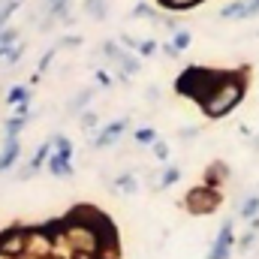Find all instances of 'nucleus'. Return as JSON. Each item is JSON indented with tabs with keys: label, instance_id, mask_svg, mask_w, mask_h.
Listing matches in <instances>:
<instances>
[{
	"label": "nucleus",
	"instance_id": "f257e3e1",
	"mask_svg": "<svg viewBox=\"0 0 259 259\" xmlns=\"http://www.w3.org/2000/svg\"><path fill=\"white\" fill-rule=\"evenodd\" d=\"M244 91H247V66L241 69H232V72H220L214 91L202 100V115L211 118V121H220L226 118L241 100H244Z\"/></svg>",
	"mask_w": 259,
	"mask_h": 259
},
{
	"label": "nucleus",
	"instance_id": "f03ea898",
	"mask_svg": "<svg viewBox=\"0 0 259 259\" xmlns=\"http://www.w3.org/2000/svg\"><path fill=\"white\" fill-rule=\"evenodd\" d=\"M217 78H220V69H205V66H187L181 75H178V81H175V91L181 94V97H187V100H193L196 106H202V100L214 91V84H217Z\"/></svg>",
	"mask_w": 259,
	"mask_h": 259
},
{
	"label": "nucleus",
	"instance_id": "7ed1b4c3",
	"mask_svg": "<svg viewBox=\"0 0 259 259\" xmlns=\"http://www.w3.org/2000/svg\"><path fill=\"white\" fill-rule=\"evenodd\" d=\"M184 208L190 214H214L220 208V190H214L208 184L190 187V193L184 196Z\"/></svg>",
	"mask_w": 259,
	"mask_h": 259
},
{
	"label": "nucleus",
	"instance_id": "20e7f679",
	"mask_svg": "<svg viewBox=\"0 0 259 259\" xmlns=\"http://www.w3.org/2000/svg\"><path fill=\"white\" fill-rule=\"evenodd\" d=\"M27 241H30V232L12 226V229L0 232V253L9 259H24L27 256Z\"/></svg>",
	"mask_w": 259,
	"mask_h": 259
},
{
	"label": "nucleus",
	"instance_id": "39448f33",
	"mask_svg": "<svg viewBox=\"0 0 259 259\" xmlns=\"http://www.w3.org/2000/svg\"><path fill=\"white\" fill-rule=\"evenodd\" d=\"M232 244H235V220L226 217L220 232H217V238H214V244H211V250H208V259H229Z\"/></svg>",
	"mask_w": 259,
	"mask_h": 259
},
{
	"label": "nucleus",
	"instance_id": "423d86ee",
	"mask_svg": "<svg viewBox=\"0 0 259 259\" xmlns=\"http://www.w3.org/2000/svg\"><path fill=\"white\" fill-rule=\"evenodd\" d=\"M130 118H121V121H112V124H106V127L97 133V139H94V148H106V145H115L118 139H121V133L127 130Z\"/></svg>",
	"mask_w": 259,
	"mask_h": 259
},
{
	"label": "nucleus",
	"instance_id": "0eeeda50",
	"mask_svg": "<svg viewBox=\"0 0 259 259\" xmlns=\"http://www.w3.org/2000/svg\"><path fill=\"white\" fill-rule=\"evenodd\" d=\"M103 52H106V58H112L115 64L121 66V69H124L127 75H133V72H139V61H136L133 55H127L124 49H118L115 42H106V46H103Z\"/></svg>",
	"mask_w": 259,
	"mask_h": 259
},
{
	"label": "nucleus",
	"instance_id": "6e6552de",
	"mask_svg": "<svg viewBox=\"0 0 259 259\" xmlns=\"http://www.w3.org/2000/svg\"><path fill=\"white\" fill-rule=\"evenodd\" d=\"M18 154H21V142H18V136H6L3 151H0V172L12 169V166H15V160H18Z\"/></svg>",
	"mask_w": 259,
	"mask_h": 259
},
{
	"label": "nucleus",
	"instance_id": "1a4fd4ad",
	"mask_svg": "<svg viewBox=\"0 0 259 259\" xmlns=\"http://www.w3.org/2000/svg\"><path fill=\"white\" fill-rule=\"evenodd\" d=\"M226 178H229V166L217 160V163H211V166L205 169L202 184H208V187H214V190H217V187H223V184H226Z\"/></svg>",
	"mask_w": 259,
	"mask_h": 259
},
{
	"label": "nucleus",
	"instance_id": "9d476101",
	"mask_svg": "<svg viewBox=\"0 0 259 259\" xmlns=\"http://www.w3.org/2000/svg\"><path fill=\"white\" fill-rule=\"evenodd\" d=\"M72 157H64V154H58V151H52V157H49V172L55 175V178H66V175H72V163H69Z\"/></svg>",
	"mask_w": 259,
	"mask_h": 259
},
{
	"label": "nucleus",
	"instance_id": "9b49d317",
	"mask_svg": "<svg viewBox=\"0 0 259 259\" xmlns=\"http://www.w3.org/2000/svg\"><path fill=\"white\" fill-rule=\"evenodd\" d=\"M247 3L250 0H235L220 9V18H247Z\"/></svg>",
	"mask_w": 259,
	"mask_h": 259
},
{
	"label": "nucleus",
	"instance_id": "f8f14e48",
	"mask_svg": "<svg viewBox=\"0 0 259 259\" xmlns=\"http://www.w3.org/2000/svg\"><path fill=\"white\" fill-rule=\"evenodd\" d=\"M52 151H55V148H52V142H46V145H39V151H36V154L30 157V169H27L24 175H30V172H36V169H39L42 163H49V157H52Z\"/></svg>",
	"mask_w": 259,
	"mask_h": 259
},
{
	"label": "nucleus",
	"instance_id": "ddd939ff",
	"mask_svg": "<svg viewBox=\"0 0 259 259\" xmlns=\"http://www.w3.org/2000/svg\"><path fill=\"white\" fill-rule=\"evenodd\" d=\"M124 46H127V49H136L142 58H148V55L157 52V42H154V39H124Z\"/></svg>",
	"mask_w": 259,
	"mask_h": 259
},
{
	"label": "nucleus",
	"instance_id": "4468645a",
	"mask_svg": "<svg viewBox=\"0 0 259 259\" xmlns=\"http://www.w3.org/2000/svg\"><path fill=\"white\" fill-rule=\"evenodd\" d=\"M241 217H247V220H256L259 217V193L247 196V199L241 202Z\"/></svg>",
	"mask_w": 259,
	"mask_h": 259
},
{
	"label": "nucleus",
	"instance_id": "2eb2a0df",
	"mask_svg": "<svg viewBox=\"0 0 259 259\" xmlns=\"http://www.w3.org/2000/svg\"><path fill=\"white\" fill-rule=\"evenodd\" d=\"M27 97H30V88L27 84H18V88H12L6 94V103L9 106H21V103H27Z\"/></svg>",
	"mask_w": 259,
	"mask_h": 259
},
{
	"label": "nucleus",
	"instance_id": "dca6fc26",
	"mask_svg": "<svg viewBox=\"0 0 259 259\" xmlns=\"http://www.w3.org/2000/svg\"><path fill=\"white\" fill-rule=\"evenodd\" d=\"M178 178H181V169H178V166H166V169H163V175H160V181H157V187H160V190H166V187H172Z\"/></svg>",
	"mask_w": 259,
	"mask_h": 259
},
{
	"label": "nucleus",
	"instance_id": "f3484780",
	"mask_svg": "<svg viewBox=\"0 0 259 259\" xmlns=\"http://www.w3.org/2000/svg\"><path fill=\"white\" fill-rule=\"evenodd\" d=\"M84 12H91L94 18H106L109 6H106V0H84Z\"/></svg>",
	"mask_w": 259,
	"mask_h": 259
},
{
	"label": "nucleus",
	"instance_id": "a211bd4d",
	"mask_svg": "<svg viewBox=\"0 0 259 259\" xmlns=\"http://www.w3.org/2000/svg\"><path fill=\"white\" fill-rule=\"evenodd\" d=\"M136 145H154L157 142V130L154 127H142V130H136Z\"/></svg>",
	"mask_w": 259,
	"mask_h": 259
},
{
	"label": "nucleus",
	"instance_id": "6ab92c4d",
	"mask_svg": "<svg viewBox=\"0 0 259 259\" xmlns=\"http://www.w3.org/2000/svg\"><path fill=\"white\" fill-rule=\"evenodd\" d=\"M27 124V115H12L9 121H6V136H18V130Z\"/></svg>",
	"mask_w": 259,
	"mask_h": 259
},
{
	"label": "nucleus",
	"instance_id": "aec40b11",
	"mask_svg": "<svg viewBox=\"0 0 259 259\" xmlns=\"http://www.w3.org/2000/svg\"><path fill=\"white\" fill-rule=\"evenodd\" d=\"M202 0H166L163 6L166 9H178V12H184V9H193V6H199Z\"/></svg>",
	"mask_w": 259,
	"mask_h": 259
},
{
	"label": "nucleus",
	"instance_id": "412c9836",
	"mask_svg": "<svg viewBox=\"0 0 259 259\" xmlns=\"http://www.w3.org/2000/svg\"><path fill=\"white\" fill-rule=\"evenodd\" d=\"M190 39H193V36H190V30H178V33H175V39H172V46H175L178 52H184V49L190 46Z\"/></svg>",
	"mask_w": 259,
	"mask_h": 259
},
{
	"label": "nucleus",
	"instance_id": "4be33fe9",
	"mask_svg": "<svg viewBox=\"0 0 259 259\" xmlns=\"http://www.w3.org/2000/svg\"><path fill=\"white\" fill-rule=\"evenodd\" d=\"M115 187H118V190H127V193H133V190H136V175H121V178L115 181Z\"/></svg>",
	"mask_w": 259,
	"mask_h": 259
},
{
	"label": "nucleus",
	"instance_id": "5701e85b",
	"mask_svg": "<svg viewBox=\"0 0 259 259\" xmlns=\"http://www.w3.org/2000/svg\"><path fill=\"white\" fill-rule=\"evenodd\" d=\"M55 151H58V154H64V157H72V145H69V139H66V136H58V139H55Z\"/></svg>",
	"mask_w": 259,
	"mask_h": 259
},
{
	"label": "nucleus",
	"instance_id": "b1692460",
	"mask_svg": "<svg viewBox=\"0 0 259 259\" xmlns=\"http://www.w3.org/2000/svg\"><path fill=\"white\" fill-rule=\"evenodd\" d=\"M154 154H157V160H163V163H166V160H169V145L157 139V142H154Z\"/></svg>",
	"mask_w": 259,
	"mask_h": 259
},
{
	"label": "nucleus",
	"instance_id": "393cba45",
	"mask_svg": "<svg viewBox=\"0 0 259 259\" xmlns=\"http://www.w3.org/2000/svg\"><path fill=\"white\" fill-rule=\"evenodd\" d=\"M88 100H91V91H84V94H78V97L72 100V109H81V106H88Z\"/></svg>",
	"mask_w": 259,
	"mask_h": 259
},
{
	"label": "nucleus",
	"instance_id": "a878e982",
	"mask_svg": "<svg viewBox=\"0 0 259 259\" xmlns=\"http://www.w3.org/2000/svg\"><path fill=\"white\" fill-rule=\"evenodd\" d=\"M97 124V115L94 112H81V127H94Z\"/></svg>",
	"mask_w": 259,
	"mask_h": 259
},
{
	"label": "nucleus",
	"instance_id": "bb28decb",
	"mask_svg": "<svg viewBox=\"0 0 259 259\" xmlns=\"http://www.w3.org/2000/svg\"><path fill=\"white\" fill-rule=\"evenodd\" d=\"M250 15H259V0H250V3H247V18H250Z\"/></svg>",
	"mask_w": 259,
	"mask_h": 259
},
{
	"label": "nucleus",
	"instance_id": "cd10ccee",
	"mask_svg": "<svg viewBox=\"0 0 259 259\" xmlns=\"http://www.w3.org/2000/svg\"><path fill=\"white\" fill-rule=\"evenodd\" d=\"M97 78H100V84H106V88H109V84H112V78H109V75H106V72H103V69H100V72H97Z\"/></svg>",
	"mask_w": 259,
	"mask_h": 259
},
{
	"label": "nucleus",
	"instance_id": "c85d7f7f",
	"mask_svg": "<svg viewBox=\"0 0 259 259\" xmlns=\"http://www.w3.org/2000/svg\"><path fill=\"white\" fill-rule=\"evenodd\" d=\"M253 145H256V148H259V133H256V142H253Z\"/></svg>",
	"mask_w": 259,
	"mask_h": 259
},
{
	"label": "nucleus",
	"instance_id": "c756f323",
	"mask_svg": "<svg viewBox=\"0 0 259 259\" xmlns=\"http://www.w3.org/2000/svg\"><path fill=\"white\" fill-rule=\"evenodd\" d=\"M0 27H3V24H0ZM0 33H3V30H0Z\"/></svg>",
	"mask_w": 259,
	"mask_h": 259
}]
</instances>
